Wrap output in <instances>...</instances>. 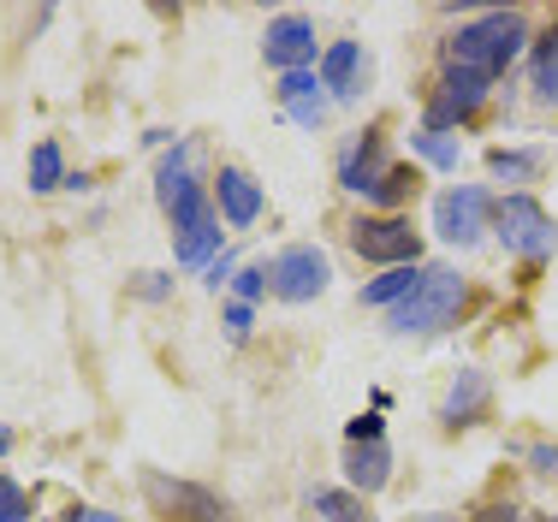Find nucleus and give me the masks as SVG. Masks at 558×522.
<instances>
[{
	"label": "nucleus",
	"instance_id": "obj_1",
	"mask_svg": "<svg viewBox=\"0 0 558 522\" xmlns=\"http://www.w3.org/2000/svg\"><path fill=\"white\" fill-rule=\"evenodd\" d=\"M523 43H529L523 12H482V19L458 24V36L446 43V65L475 72V77H487V84H494L505 65L523 53Z\"/></svg>",
	"mask_w": 558,
	"mask_h": 522
},
{
	"label": "nucleus",
	"instance_id": "obj_2",
	"mask_svg": "<svg viewBox=\"0 0 558 522\" xmlns=\"http://www.w3.org/2000/svg\"><path fill=\"white\" fill-rule=\"evenodd\" d=\"M458 309H463V279L451 274V267H428L422 286L392 309V327L398 332H440L458 320Z\"/></svg>",
	"mask_w": 558,
	"mask_h": 522
},
{
	"label": "nucleus",
	"instance_id": "obj_3",
	"mask_svg": "<svg viewBox=\"0 0 558 522\" xmlns=\"http://www.w3.org/2000/svg\"><path fill=\"white\" fill-rule=\"evenodd\" d=\"M494 232H499V244H505V250H517V256H529V262L553 256V244H558L553 214L541 208L529 191L499 196V203H494Z\"/></svg>",
	"mask_w": 558,
	"mask_h": 522
},
{
	"label": "nucleus",
	"instance_id": "obj_4",
	"mask_svg": "<svg viewBox=\"0 0 558 522\" xmlns=\"http://www.w3.org/2000/svg\"><path fill=\"white\" fill-rule=\"evenodd\" d=\"M143 499L155 505L167 522H226V499L196 481H172L161 470H143Z\"/></svg>",
	"mask_w": 558,
	"mask_h": 522
},
{
	"label": "nucleus",
	"instance_id": "obj_5",
	"mask_svg": "<svg viewBox=\"0 0 558 522\" xmlns=\"http://www.w3.org/2000/svg\"><path fill=\"white\" fill-rule=\"evenodd\" d=\"M351 250L363 262H380V267H410L422 250V238L410 232V220H398V214H363V220L351 226Z\"/></svg>",
	"mask_w": 558,
	"mask_h": 522
},
{
	"label": "nucleus",
	"instance_id": "obj_6",
	"mask_svg": "<svg viewBox=\"0 0 558 522\" xmlns=\"http://www.w3.org/2000/svg\"><path fill=\"white\" fill-rule=\"evenodd\" d=\"M487 220H494V196H487L482 184H458V191H446L440 203H434V232H440L446 244H475V238L487 232Z\"/></svg>",
	"mask_w": 558,
	"mask_h": 522
},
{
	"label": "nucleus",
	"instance_id": "obj_7",
	"mask_svg": "<svg viewBox=\"0 0 558 522\" xmlns=\"http://www.w3.org/2000/svg\"><path fill=\"white\" fill-rule=\"evenodd\" d=\"M268 279H274V291L286 303H310V298H322V291H327L333 267H327V256L315 244H291V250H279V256H274Z\"/></svg>",
	"mask_w": 558,
	"mask_h": 522
},
{
	"label": "nucleus",
	"instance_id": "obj_8",
	"mask_svg": "<svg viewBox=\"0 0 558 522\" xmlns=\"http://www.w3.org/2000/svg\"><path fill=\"white\" fill-rule=\"evenodd\" d=\"M487 101V77H475V72H458V65H446V77H440V89L428 96V131L440 137V131H451L458 119H470L475 107Z\"/></svg>",
	"mask_w": 558,
	"mask_h": 522
},
{
	"label": "nucleus",
	"instance_id": "obj_9",
	"mask_svg": "<svg viewBox=\"0 0 558 522\" xmlns=\"http://www.w3.org/2000/svg\"><path fill=\"white\" fill-rule=\"evenodd\" d=\"M262 53H268V65H279V72H310L315 24L303 19V12H279V19L268 24V36H262Z\"/></svg>",
	"mask_w": 558,
	"mask_h": 522
},
{
	"label": "nucleus",
	"instance_id": "obj_10",
	"mask_svg": "<svg viewBox=\"0 0 558 522\" xmlns=\"http://www.w3.org/2000/svg\"><path fill=\"white\" fill-rule=\"evenodd\" d=\"M387 172L392 167H387V137H380V131H363V143L339 160V184L344 191H363V196H375Z\"/></svg>",
	"mask_w": 558,
	"mask_h": 522
},
{
	"label": "nucleus",
	"instance_id": "obj_11",
	"mask_svg": "<svg viewBox=\"0 0 558 522\" xmlns=\"http://www.w3.org/2000/svg\"><path fill=\"white\" fill-rule=\"evenodd\" d=\"M215 208H220L232 226H256V220H262V184L250 179L244 167H220V179H215Z\"/></svg>",
	"mask_w": 558,
	"mask_h": 522
},
{
	"label": "nucleus",
	"instance_id": "obj_12",
	"mask_svg": "<svg viewBox=\"0 0 558 522\" xmlns=\"http://www.w3.org/2000/svg\"><path fill=\"white\" fill-rule=\"evenodd\" d=\"M344 475H351L356 493H380L392 481V451L387 439H368V446H351L344 451Z\"/></svg>",
	"mask_w": 558,
	"mask_h": 522
},
{
	"label": "nucleus",
	"instance_id": "obj_13",
	"mask_svg": "<svg viewBox=\"0 0 558 522\" xmlns=\"http://www.w3.org/2000/svg\"><path fill=\"white\" fill-rule=\"evenodd\" d=\"M356 72H363V48L356 43H333L322 53V89H333V96H356Z\"/></svg>",
	"mask_w": 558,
	"mask_h": 522
},
{
	"label": "nucleus",
	"instance_id": "obj_14",
	"mask_svg": "<svg viewBox=\"0 0 558 522\" xmlns=\"http://www.w3.org/2000/svg\"><path fill=\"white\" fill-rule=\"evenodd\" d=\"M279 101L298 125H322V96H315V72H286L279 77Z\"/></svg>",
	"mask_w": 558,
	"mask_h": 522
},
{
	"label": "nucleus",
	"instance_id": "obj_15",
	"mask_svg": "<svg viewBox=\"0 0 558 522\" xmlns=\"http://www.w3.org/2000/svg\"><path fill=\"white\" fill-rule=\"evenodd\" d=\"M482 404H487V380L475 368H463L458 386H451V398H446V422L451 427H470L475 416H482Z\"/></svg>",
	"mask_w": 558,
	"mask_h": 522
},
{
	"label": "nucleus",
	"instance_id": "obj_16",
	"mask_svg": "<svg viewBox=\"0 0 558 522\" xmlns=\"http://www.w3.org/2000/svg\"><path fill=\"white\" fill-rule=\"evenodd\" d=\"M310 511L322 522H375L363 505V493H344V487H315L310 493Z\"/></svg>",
	"mask_w": 558,
	"mask_h": 522
},
{
	"label": "nucleus",
	"instance_id": "obj_17",
	"mask_svg": "<svg viewBox=\"0 0 558 522\" xmlns=\"http://www.w3.org/2000/svg\"><path fill=\"white\" fill-rule=\"evenodd\" d=\"M416 286H422V267L416 262H410V267H387L380 279H368V286H363V303H392V309H398Z\"/></svg>",
	"mask_w": 558,
	"mask_h": 522
},
{
	"label": "nucleus",
	"instance_id": "obj_18",
	"mask_svg": "<svg viewBox=\"0 0 558 522\" xmlns=\"http://www.w3.org/2000/svg\"><path fill=\"white\" fill-rule=\"evenodd\" d=\"M535 96L541 101H558V24L535 43Z\"/></svg>",
	"mask_w": 558,
	"mask_h": 522
},
{
	"label": "nucleus",
	"instance_id": "obj_19",
	"mask_svg": "<svg viewBox=\"0 0 558 522\" xmlns=\"http://www.w3.org/2000/svg\"><path fill=\"white\" fill-rule=\"evenodd\" d=\"M487 160H494V172L505 184H523V179H535V172H541V149H494Z\"/></svg>",
	"mask_w": 558,
	"mask_h": 522
},
{
	"label": "nucleus",
	"instance_id": "obj_20",
	"mask_svg": "<svg viewBox=\"0 0 558 522\" xmlns=\"http://www.w3.org/2000/svg\"><path fill=\"white\" fill-rule=\"evenodd\" d=\"M60 172H65L60 143H36V149H31V191H54Z\"/></svg>",
	"mask_w": 558,
	"mask_h": 522
},
{
	"label": "nucleus",
	"instance_id": "obj_21",
	"mask_svg": "<svg viewBox=\"0 0 558 522\" xmlns=\"http://www.w3.org/2000/svg\"><path fill=\"white\" fill-rule=\"evenodd\" d=\"M416 184H422V172H416V167H392L387 179H380L375 203H380V208H398V203H410V196H416Z\"/></svg>",
	"mask_w": 558,
	"mask_h": 522
},
{
	"label": "nucleus",
	"instance_id": "obj_22",
	"mask_svg": "<svg viewBox=\"0 0 558 522\" xmlns=\"http://www.w3.org/2000/svg\"><path fill=\"white\" fill-rule=\"evenodd\" d=\"M24 517H31V493L12 475H0V522H24Z\"/></svg>",
	"mask_w": 558,
	"mask_h": 522
},
{
	"label": "nucleus",
	"instance_id": "obj_23",
	"mask_svg": "<svg viewBox=\"0 0 558 522\" xmlns=\"http://www.w3.org/2000/svg\"><path fill=\"white\" fill-rule=\"evenodd\" d=\"M422 155L434 160V167H458V143H446V137H434V131H422V137H410Z\"/></svg>",
	"mask_w": 558,
	"mask_h": 522
},
{
	"label": "nucleus",
	"instance_id": "obj_24",
	"mask_svg": "<svg viewBox=\"0 0 558 522\" xmlns=\"http://www.w3.org/2000/svg\"><path fill=\"white\" fill-rule=\"evenodd\" d=\"M262 286H268V267H244L238 274V298H262Z\"/></svg>",
	"mask_w": 558,
	"mask_h": 522
},
{
	"label": "nucleus",
	"instance_id": "obj_25",
	"mask_svg": "<svg viewBox=\"0 0 558 522\" xmlns=\"http://www.w3.org/2000/svg\"><path fill=\"white\" fill-rule=\"evenodd\" d=\"M368 439H380V416H356L351 422V446H368Z\"/></svg>",
	"mask_w": 558,
	"mask_h": 522
},
{
	"label": "nucleus",
	"instance_id": "obj_26",
	"mask_svg": "<svg viewBox=\"0 0 558 522\" xmlns=\"http://www.w3.org/2000/svg\"><path fill=\"white\" fill-rule=\"evenodd\" d=\"M137 298H167V274H137Z\"/></svg>",
	"mask_w": 558,
	"mask_h": 522
},
{
	"label": "nucleus",
	"instance_id": "obj_27",
	"mask_svg": "<svg viewBox=\"0 0 558 522\" xmlns=\"http://www.w3.org/2000/svg\"><path fill=\"white\" fill-rule=\"evenodd\" d=\"M226 327H232L238 339H244V332H250V309H244V303H232V309H226Z\"/></svg>",
	"mask_w": 558,
	"mask_h": 522
},
{
	"label": "nucleus",
	"instance_id": "obj_28",
	"mask_svg": "<svg viewBox=\"0 0 558 522\" xmlns=\"http://www.w3.org/2000/svg\"><path fill=\"white\" fill-rule=\"evenodd\" d=\"M475 522H517V511H511V505H494V511H482Z\"/></svg>",
	"mask_w": 558,
	"mask_h": 522
},
{
	"label": "nucleus",
	"instance_id": "obj_29",
	"mask_svg": "<svg viewBox=\"0 0 558 522\" xmlns=\"http://www.w3.org/2000/svg\"><path fill=\"white\" fill-rule=\"evenodd\" d=\"M72 522H125V517H113V511H72Z\"/></svg>",
	"mask_w": 558,
	"mask_h": 522
},
{
	"label": "nucleus",
	"instance_id": "obj_30",
	"mask_svg": "<svg viewBox=\"0 0 558 522\" xmlns=\"http://www.w3.org/2000/svg\"><path fill=\"white\" fill-rule=\"evenodd\" d=\"M7 451H12V434H7V427H0V458H7Z\"/></svg>",
	"mask_w": 558,
	"mask_h": 522
},
{
	"label": "nucleus",
	"instance_id": "obj_31",
	"mask_svg": "<svg viewBox=\"0 0 558 522\" xmlns=\"http://www.w3.org/2000/svg\"><path fill=\"white\" fill-rule=\"evenodd\" d=\"M529 522H558V517H529Z\"/></svg>",
	"mask_w": 558,
	"mask_h": 522
},
{
	"label": "nucleus",
	"instance_id": "obj_32",
	"mask_svg": "<svg viewBox=\"0 0 558 522\" xmlns=\"http://www.w3.org/2000/svg\"><path fill=\"white\" fill-rule=\"evenodd\" d=\"M428 522H446V517H428Z\"/></svg>",
	"mask_w": 558,
	"mask_h": 522
}]
</instances>
